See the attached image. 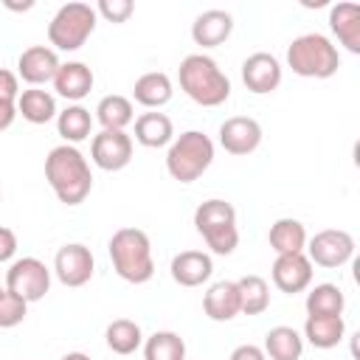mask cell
Instances as JSON below:
<instances>
[{"label": "cell", "instance_id": "obj_1", "mask_svg": "<svg viewBox=\"0 0 360 360\" xmlns=\"http://www.w3.org/2000/svg\"><path fill=\"white\" fill-rule=\"evenodd\" d=\"M45 180L53 188L56 200L65 205H79L87 200V194L93 191V172L87 158L70 146H53L45 158Z\"/></svg>", "mask_w": 360, "mask_h": 360}, {"label": "cell", "instance_id": "obj_2", "mask_svg": "<svg viewBox=\"0 0 360 360\" xmlns=\"http://www.w3.org/2000/svg\"><path fill=\"white\" fill-rule=\"evenodd\" d=\"M180 90L200 107H219L231 98V79L205 53H188L177 68Z\"/></svg>", "mask_w": 360, "mask_h": 360}, {"label": "cell", "instance_id": "obj_3", "mask_svg": "<svg viewBox=\"0 0 360 360\" xmlns=\"http://www.w3.org/2000/svg\"><path fill=\"white\" fill-rule=\"evenodd\" d=\"M110 262L112 270L129 281V284H146L155 276V259H152V242L146 231L141 228H118L110 236Z\"/></svg>", "mask_w": 360, "mask_h": 360}, {"label": "cell", "instance_id": "obj_4", "mask_svg": "<svg viewBox=\"0 0 360 360\" xmlns=\"http://www.w3.org/2000/svg\"><path fill=\"white\" fill-rule=\"evenodd\" d=\"M287 68L304 79H329L340 68V51L326 34L309 31L287 45Z\"/></svg>", "mask_w": 360, "mask_h": 360}, {"label": "cell", "instance_id": "obj_5", "mask_svg": "<svg viewBox=\"0 0 360 360\" xmlns=\"http://www.w3.org/2000/svg\"><path fill=\"white\" fill-rule=\"evenodd\" d=\"M214 163V141L200 129L180 132L166 149V172L177 183L200 180Z\"/></svg>", "mask_w": 360, "mask_h": 360}, {"label": "cell", "instance_id": "obj_6", "mask_svg": "<svg viewBox=\"0 0 360 360\" xmlns=\"http://www.w3.org/2000/svg\"><path fill=\"white\" fill-rule=\"evenodd\" d=\"M194 228L217 256H231L239 245V228H236V208L228 200H205L194 211Z\"/></svg>", "mask_w": 360, "mask_h": 360}, {"label": "cell", "instance_id": "obj_7", "mask_svg": "<svg viewBox=\"0 0 360 360\" xmlns=\"http://www.w3.org/2000/svg\"><path fill=\"white\" fill-rule=\"evenodd\" d=\"M98 14L90 3H65L48 22V45L59 51H79L96 31Z\"/></svg>", "mask_w": 360, "mask_h": 360}, {"label": "cell", "instance_id": "obj_8", "mask_svg": "<svg viewBox=\"0 0 360 360\" xmlns=\"http://www.w3.org/2000/svg\"><path fill=\"white\" fill-rule=\"evenodd\" d=\"M6 290L20 295L25 304L42 301L48 295V290H51V270L37 256L14 259L8 264V270H6Z\"/></svg>", "mask_w": 360, "mask_h": 360}, {"label": "cell", "instance_id": "obj_9", "mask_svg": "<svg viewBox=\"0 0 360 360\" xmlns=\"http://www.w3.org/2000/svg\"><path fill=\"white\" fill-rule=\"evenodd\" d=\"M304 250H307V259L312 264L335 270V267H343L352 262L354 236L349 231H340V228H326V231H318L312 239H307Z\"/></svg>", "mask_w": 360, "mask_h": 360}, {"label": "cell", "instance_id": "obj_10", "mask_svg": "<svg viewBox=\"0 0 360 360\" xmlns=\"http://www.w3.org/2000/svg\"><path fill=\"white\" fill-rule=\"evenodd\" d=\"M96 273V259L87 245L82 242H68L56 250L53 256V276L65 287H84Z\"/></svg>", "mask_w": 360, "mask_h": 360}, {"label": "cell", "instance_id": "obj_11", "mask_svg": "<svg viewBox=\"0 0 360 360\" xmlns=\"http://www.w3.org/2000/svg\"><path fill=\"white\" fill-rule=\"evenodd\" d=\"M90 158L104 172H121L132 160V138L124 129H101L90 141Z\"/></svg>", "mask_w": 360, "mask_h": 360}, {"label": "cell", "instance_id": "obj_12", "mask_svg": "<svg viewBox=\"0 0 360 360\" xmlns=\"http://www.w3.org/2000/svg\"><path fill=\"white\" fill-rule=\"evenodd\" d=\"M262 143V124L250 115H231L219 124V146L228 155H250Z\"/></svg>", "mask_w": 360, "mask_h": 360}, {"label": "cell", "instance_id": "obj_13", "mask_svg": "<svg viewBox=\"0 0 360 360\" xmlns=\"http://www.w3.org/2000/svg\"><path fill=\"white\" fill-rule=\"evenodd\" d=\"M59 65V53L51 45H31L17 59V79H22L28 87H42L53 82Z\"/></svg>", "mask_w": 360, "mask_h": 360}, {"label": "cell", "instance_id": "obj_14", "mask_svg": "<svg viewBox=\"0 0 360 360\" xmlns=\"http://www.w3.org/2000/svg\"><path fill=\"white\" fill-rule=\"evenodd\" d=\"M281 76H284L281 62L267 51H256L242 62V82L256 96H267V93L278 90Z\"/></svg>", "mask_w": 360, "mask_h": 360}, {"label": "cell", "instance_id": "obj_15", "mask_svg": "<svg viewBox=\"0 0 360 360\" xmlns=\"http://www.w3.org/2000/svg\"><path fill=\"white\" fill-rule=\"evenodd\" d=\"M270 276L281 292L295 295L312 284V262L307 259V253H284V256H276Z\"/></svg>", "mask_w": 360, "mask_h": 360}, {"label": "cell", "instance_id": "obj_16", "mask_svg": "<svg viewBox=\"0 0 360 360\" xmlns=\"http://www.w3.org/2000/svg\"><path fill=\"white\" fill-rule=\"evenodd\" d=\"M51 84H53L56 96L68 98L70 104H79L84 96H90V90L96 84V76L84 62H62Z\"/></svg>", "mask_w": 360, "mask_h": 360}, {"label": "cell", "instance_id": "obj_17", "mask_svg": "<svg viewBox=\"0 0 360 360\" xmlns=\"http://www.w3.org/2000/svg\"><path fill=\"white\" fill-rule=\"evenodd\" d=\"M169 270L180 287H200L211 278L214 262H211V253L205 250H180L177 256H172Z\"/></svg>", "mask_w": 360, "mask_h": 360}, {"label": "cell", "instance_id": "obj_18", "mask_svg": "<svg viewBox=\"0 0 360 360\" xmlns=\"http://www.w3.org/2000/svg\"><path fill=\"white\" fill-rule=\"evenodd\" d=\"M233 34V17L222 8H208L191 22V39L200 48H219Z\"/></svg>", "mask_w": 360, "mask_h": 360}, {"label": "cell", "instance_id": "obj_19", "mask_svg": "<svg viewBox=\"0 0 360 360\" xmlns=\"http://www.w3.org/2000/svg\"><path fill=\"white\" fill-rule=\"evenodd\" d=\"M202 312L217 323L233 321L239 315V287H236V281H231V278L214 281L202 295Z\"/></svg>", "mask_w": 360, "mask_h": 360}, {"label": "cell", "instance_id": "obj_20", "mask_svg": "<svg viewBox=\"0 0 360 360\" xmlns=\"http://www.w3.org/2000/svg\"><path fill=\"white\" fill-rule=\"evenodd\" d=\"M329 28L349 53H360V6L335 3L329 8Z\"/></svg>", "mask_w": 360, "mask_h": 360}, {"label": "cell", "instance_id": "obj_21", "mask_svg": "<svg viewBox=\"0 0 360 360\" xmlns=\"http://www.w3.org/2000/svg\"><path fill=\"white\" fill-rule=\"evenodd\" d=\"M132 124H135V141L146 149H160L174 141V124L166 112L149 110V112H141Z\"/></svg>", "mask_w": 360, "mask_h": 360}, {"label": "cell", "instance_id": "obj_22", "mask_svg": "<svg viewBox=\"0 0 360 360\" xmlns=\"http://www.w3.org/2000/svg\"><path fill=\"white\" fill-rule=\"evenodd\" d=\"M172 93H174V84L163 70H149L138 76L132 84V98L146 110H160L163 104L172 101Z\"/></svg>", "mask_w": 360, "mask_h": 360}, {"label": "cell", "instance_id": "obj_23", "mask_svg": "<svg viewBox=\"0 0 360 360\" xmlns=\"http://www.w3.org/2000/svg\"><path fill=\"white\" fill-rule=\"evenodd\" d=\"M346 335V321L343 315H307L304 321V335L309 346L315 349H335Z\"/></svg>", "mask_w": 360, "mask_h": 360}, {"label": "cell", "instance_id": "obj_24", "mask_svg": "<svg viewBox=\"0 0 360 360\" xmlns=\"http://www.w3.org/2000/svg\"><path fill=\"white\" fill-rule=\"evenodd\" d=\"M17 115H22L28 124H48L59 115L56 110V96L42 87H28L20 90L17 96Z\"/></svg>", "mask_w": 360, "mask_h": 360}, {"label": "cell", "instance_id": "obj_25", "mask_svg": "<svg viewBox=\"0 0 360 360\" xmlns=\"http://www.w3.org/2000/svg\"><path fill=\"white\" fill-rule=\"evenodd\" d=\"M307 228L304 222L292 219V217H281L270 225L267 231V242L270 248L276 250V256H284V253H304L307 248Z\"/></svg>", "mask_w": 360, "mask_h": 360}, {"label": "cell", "instance_id": "obj_26", "mask_svg": "<svg viewBox=\"0 0 360 360\" xmlns=\"http://www.w3.org/2000/svg\"><path fill=\"white\" fill-rule=\"evenodd\" d=\"M267 360H301L304 354V338L292 326H273L264 335L262 346Z\"/></svg>", "mask_w": 360, "mask_h": 360}, {"label": "cell", "instance_id": "obj_27", "mask_svg": "<svg viewBox=\"0 0 360 360\" xmlns=\"http://www.w3.org/2000/svg\"><path fill=\"white\" fill-rule=\"evenodd\" d=\"M56 132L70 146L87 141L90 132H93V115H90V110L82 107V104H68L65 110H59V115H56Z\"/></svg>", "mask_w": 360, "mask_h": 360}, {"label": "cell", "instance_id": "obj_28", "mask_svg": "<svg viewBox=\"0 0 360 360\" xmlns=\"http://www.w3.org/2000/svg\"><path fill=\"white\" fill-rule=\"evenodd\" d=\"M96 121L101 124V129H127L132 121H135V107L127 96H104L98 104H96Z\"/></svg>", "mask_w": 360, "mask_h": 360}, {"label": "cell", "instance_id": "obj_29", "mask_svg": "<svg viewBox=\"0 0 360 360\" xmlns=\"http://www.w3.org/2000/svg\"><path fill=\"white\" fill-rule=\"evenodd\" d=\"M239 287V312L242 315H262L267 307H270V284L250 273V276H242L236 281Z\"/></svg>", "mask_w": 360, "mask_h": 360}, {"label": "cell", "instance_id": "obj_30", "mask_svg": "<svg viewBox=\"0 0 360 360\" xmlns=\"http://www.w3.org/2000/svg\"><path fill=\"white\" fill-rule=\"evenodd\" d=\"M307 315H343L346 309V295L338 284H315L309 292H307Z\"/></svg>", "mask_w": 360, "mask_h": 360}, {"label": "cell", "instance_id": "obj_31", "mask_svg": "<svg viewBox=\"0 0 360 360\" xmlns=\"http://www.w3.org/2000/svg\"><path fill=\"white\" fill-rule=\"evenodd\" d=\"M104 340H107L110 352H115V354H132V352H138V349L143 346V332H141V326H138L135 321H129V318H115V321L107 326Z\"/></svg>", "mask_w": 360, "mask_h": 360}, {"label": "cell", "instance_id": "obj_32", "mask_svg": "<svg viewBox=\"0 0 360 360\" xmlns=\"http://www.w3.org/2000/svg\"><path fill=\"white\" fill-rule=\"evenodd\" d=\"M143 360H186V340L177 332L160 329L143 338Z\"/></svg>", "mask_w": 360, "mask_h": 360}, {"label": "cell", "instance_id": "obj_33", "mask_svg": "<svg viewBox=\"0 0 360 360\" xmlns=\"http://www.w3.org/2000/svg\"><path fill=\"white\" fill-rule=\"evenodd\" d=\"M25 315H28V304L3 287L0 290V329H11V326L22 323Z\"/></svg>", "mask_w": 360, "mask_h": 360}, {"label": "cell", "instance_id": "obj_34", "mask_svg": "<svg viewBox=\"0 0 360 360\" xmlns=\"http://www.w3.org/2000/svg\"><path fill=\"white\" fill-rule=\"evenodd\" d=\"M132 11H135L132 0H98L96 6V14L104 17L107 22H127Z\"/></svg>", "mask_w": 360, "mask_h": 360}, {"label": "cell", "instance_id": "obj_35", "mask_svg": "<svg viewBox=\"0 0 360 360\" xmlns=\"http://www.w3.org/2000/svg\"><path fill=\"white\" fill-rule=\"evenodd\" d=\"M17 96H20V79H17V73H11L8 68H0V98L17 101Z\"/></svg>", "mask_w": 360, "mask_h": 360}, {"label": "cell", "instance_id": "obj_36", "mask_svg": "<svg viewBox=\"0 0 360 360\" xmlns=\"http://www.w3.org/2000/svg\"><path fill=\"white\" fill-rule=\"evenodd\" d=\"M17 253V233L6 225H0V264L3 262H11Z\"/></svg>", "mask_w": 360, "mask_h": 360}, {"label": "cell", "instance_id": "obj_37", "mask_svg": "<svg viewBox=\"0 0 360 360\" xmlns=\"http://www.w3.org/2000/svg\"><path fill=\"white\" fill-rule=\"evenodd\" d=\"M228 360H267V357H264L262 346H253V343H242V346H236V349L231 352V357H228Z\"/></svg>", "mask_w": 360, "mask_h": 360}, {"label": "cell", "instance_id": "obj_38", "mask_svg": "<svg viewBox=\"0 0 360 360\" xmlns=\"http://www.w3.org/2000/svg\"><path fill=\"white\" fill-rule=\"evenodd\" d=\"M14 118H17V101L0 98V132L8 129V127L14 124Z\"/></svg>", "mask_w": 360, "mask_h": 360}, {"label": "cell", "instance_id": "obj_39", "mask_svg": "<svg viewBox=\"0 0 360 360\" xmlns=\"http://www.w3.org/2000/svg\"><path fill=\"white\" fill-rule=\"evenodd\" d=\"M62 360H90V357H87L84 352H68V354H65Z\"/></svg>", "mask_w": 360, "mask_h": 360}, {"label": "cell", "instance_id": "obj_40", "mask_svg": "<svg viewBox=\"0 0 360 360\" xmlns=\"http://www.w3.org/2000/svg\"><path fill=\"white\" fill-rule=\"evenodd\" d=\"M0 200H3V191H0Z\"/></svg>", "mask_w": 360, "mask_h": 360}, {"label": "cell", "instance_id": "obj_41", "mask_svg": "<svg viewBox=\"0 0 360 360\" xmlns=\"http://www.w3.org/2000/svg\"><path fill=\"white\" fill-rule=\"evenodd\" d=\"M0 290H3V287H0Z\"/></svg>", "mask_w": 360, "mask_h": 360}]
</instances>
